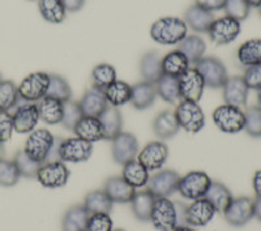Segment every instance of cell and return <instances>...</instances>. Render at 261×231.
<instances>
[{"label":"cell","mask_w":261,"mask_h":231,"mask_svg":"<svg viewBox=\"0 0 261 231\" xmlns=\"http://www.w3.org/2000/svg\"><path fill=\"white\" fill-rule=\"evenodd\" d=\"M140 73L143 76L144 81L155 84L163 76L161 58L157 53L150 51L146 53L140 60Z\"/></svg>","instance_id":"1f68e13d"},{"label":"cell","mask_w":261,"mask_h":231,"mask_svg":"<svg viewBox=\"0 0 261 231\" xmlns=\"http://www.w3.org/2000/svg\"><path fill=\"white\" fill-rule=\"evenodd\" d=\"M196 6H199L200 8L209 11V12H214V11H220L223 9L226 4V0H195Z\"/></svg>","instance_id":"816d5d0a"},{"label":"cell","mask_w":261,"mask_h":231,"mask_svg":"<svg viewBox=\"0 0 261 231\" xmlns=\"http://www.w3.org/2000/svg\"><path fill=\"white\" fill-rule=\"evenodd\" d=\"M157 95L162 98L167 104H176L180 101V90H179V79L176 77H170L163 74L160 80L154 84Z\"/></svg>","instance_id":"8d00e7d4"},{"label":"cell","mask_w":261,"mask_h":231,"mask_svg":"<svg viewBox=\"0 0 261 231\" xmlns=\"http://www.w3.org/2000/svg\"><path fill=\"white\" fill-rule=\"evenodd\" d=\"M21 101V99H20ZM22 102V101H21ZM13 128L18 134H30L36 130L39 122L38 105L30 104V102H22L16 106L15 113L12 114Z\"/></svg>","instance_id":"2e32d148"},{"label":"cell","mask_w":261,"mask_h":231,"mask_svg":"<svg viewBox=\"0 0 261 231\" xmlns=\"http://www.w3.org/2000/svg\"><path fill=\"white\" fill-rule=\"evenodd\" d=\"M13 162L17 166L21 176H25V178L29 179L37 178V174H38L39 169L42 166V163L37 162L36 160L30 158L24 150H20L16 153L15 158H13Z\"/></svg>","instance_id":"7bdbcfd3"},{"label":"cell","mask_w":261,"mask_h":231,"mask_svg":"<svg viewBox=\"0 0 261 231\" xmlns=\"http://www.w3.org/2000/svg\"><path fill=\"white\" fill-rule=\"evenodd\" d=\"M103 191L109 199L118 204H127L130 202L132 197L136 193V188L128 184L122 176H113L105 182Z\"/></svg>","instance_id":"ffe728a7"},{"label":"cell","mask_w":261,"mask_h":231,"mask_svg":"<svg viewBox=\"0 0 261 231\" xmlns=\"http://www.w3.org/2000/svg\"><path fill=\"white\" fill-rule=\"evenodd\" d=\"M216 213V208L205 197H202L188 205L186 212V222L191 227H204L213 219Z\"/></svg>","instance_id":"d6986e66"},{"label":"cell","mask_w":261,"mask_h":231,"mask_svg":"<svg viewBox=\"0 0 261 231\" xmlns=\"http://www.w3.org/2000/svg\"><path fill=\"white\" fill-rule=\"evenodd\" d=\"M257 101H258V104H260V106H261V88L257 90Z\"/></svg>","instance_id":"91938a15"},{"label":"cell","mask_w":261,"mask_h":231,"mask_svg":"<svg viewBox=\"0 0 261 231\" xmlns=\"http://www.w3.org/2000/svg\"><path fill=\"white\" fill-rule=\"evenodd\" d=\"M111 145V154L116 163L125 165L134 161L139 151V142L137 139L129 132H120L116 137H114Z\"/></svg>","instance_id":"9a60e30c"},{"label":"cell","mask_w":261,"mask_h":231,"mask_svg":"<svg viewBox=\"0 0 261 231\" xmlns=\"http://www.w3.org/2000/svg\"><path fill=\"white\" fill-rule=\"evenodd\" d=\"M257 8H258V13H260V16H261V6L257 7Z\"/></svg>","instance_id":"94428289"},{"label":"cell","mask_w":261,"mask_h":231,"mask_svg":"<svg viewBox=\"0 0 261 231\" xmlns=\"http://www.w3.org/2000/svg\"><path fill=\"white\" fill-rule=\"evenodd\" d=\"M178 50L186 55L190 64H196L200 59H202L206 51V45L204 39L199 36H187L178 45Z\"/></svg>","instance_id":"d590c367"},{"label":"cell","mask_w":261,"mask_h":231,"mask_svg":"<svg viewBox=\"0 0 261 231\" xmlns=\"http://www.w3.org/2000/svg\"><path fill=\"white\" fill-rule=\"evenodd\" d=\"M71 172L63 161H50L45 162L37 174V181L46 188H60L68 183Z\"/></svg>","instance_id":"9c48e42d"},{"label":"cell","mask_w":261,"mask_h":231,"mask_svg":"<svg viewBox=\"0 0 261 231\" xmlns=\"http://www.w3.org/2000/svg\"><path fill=\"white\" fill-rule=\"evenodd\" d=\"M205 81L200 72L193 67L188 68L179 77V90L181 101H190L199 104L204 94Z\"/></svg>","instance_id":"5bb4252c"},{"label":"cell","mask_w":261,"mask_h":231,"mask_svg":"<svg viewBox=\"0 0 261 231\" xmlns=\"http://www.w3.org/2000/svg\"><path fill=\"white\" fill-rule=\"evenodd\" d=\"M172 231H197L195 227H191V226L186 225V226H178L175 227Z\"/></svg>","instance_id":"9f6ffc18"},{"label":"cell","mask_w":261,"mask_h":231,"mask_svg":"<svg viewBox=\"0 0 261 231\" xmlns=\"http://www.w3.org/2000/svg\"><path fill=\"white\" fill-rule=\"evenodd\" d=\"M88 231H111L113 230V219L110 214L94 213L90 214L86 225Z\"/></svg>","instance_id":"c3c4849f"},{"label":"cell","mask_w":261,"mask_h":231,"mask_svg":"<svg viewBox=\"0 0 261 231\" xmlns=\"http://www.w3.org/2000/svg\"><path fill=\"white\" fill-rule=\"evenodd\" d=\"M73 131L76 136L92 144L105 140L103 125L97 116H83Z\"/></svg>","instance_id":"7402d4cb"},{"label":"cell","mask_w":261,"mask_h":231,"mask_svg":"<svg viewBox=\"0 0 261 231\" xmlns=\"http://www.w3.org/2000/svg\"><path fill=\"white\" fill-rule=\"evenodd\" d=\"M248 4L251 7H260L261 6V0H247Z\"/></svg>","instance_id":"6f0895ef"},{"label":"cell","mask_w":261,"mask_h":231,"mask_svg":"<svg viewBox=\"0 0 261 231\" xmlns=\"http://www.w3.org/2000/svg\"><path fill=\"white\" fill-rule=\"evenodd\" d=\"M150 37L160 45H179L187 37V25L179 17H162L151 25Z\"/></svg>","instance_id":"6da1fadb"},{"label":"cell","mask_w":261,"mask_h":231,"mask_svg":"<svg viewBox=\"0 0 261 231\" xmlns=\"http://www.w3.org/2000/svg\"><path fill=\"white\" fill-rule=\"evenodd\" d=\"M114 202L109 199V196L105 193L103 190H95L86 195L84 207L90 214L105 213L110 214L113 211Z\"/></svg>","instance_id":"74e56055"},{"label":"cell","mask_w":261,"mask_h":231,"mask_svg":"<svg viewBox=\"0 0 261 231\" xmlns=\"http://www.w3.org/2000/svg\"><path fill=\"white\" fill-rule=\"evenodd\" d=\"M84 116L83 111H81V107L79 102H74L72 99L64 102V111H63V119L62 124L63 127L67 128V130L73 131V128L76 127V124L79 123L81 118Z\"/></svg>","instance_id":"bcb514c9"},{"label":"cell","mask_w":261,"mask_h":231,"mask_svg":"<svg viewBox=\"0 0 261 231\" xmlns=\"http://www.w3.org/2000/svg\"><path fill=\"white\" fill-rule=\"evenodd\" d=\"M50 74L46 72H34L25 77L17 86L18 97L22 102L36 104L47 95Z\"/></svg>","instance_id":"7a4b0ae2"},{"label":"cell","mask_w":261,"mask_h":231,"mask_svg":"<svg viewBox=\"0 0 261 231\" xmlns=\"http://www.w3.org/2000/svg\"><path fill=\"white\" fill-rule=\"evenodd\" d=\"M39 118L46 124L55 125L62 123L63 111H64V102L51 97L42 98L38 104Z\"/></svg>","instance_id":"83f0119b"},{"label":"cell","mask_w":261,"mask_h":231,"mask_svg":"<svg viewBox=\"0 0 261 231\" xmlns=\"http://www.w3.org/2000/svg\"><path fill=\"white\" fill-rule=\"evenodd\" d=\"M55 142V136L46 128H38L32 131L25 142L24 151L30 158L36 160L37 162H47L51 149Z\"/></svg>","instance_id":"3957f363"},{"label":"cell","mask_w":261,"mask_h":231,"mask_svg":"<svg viewBox=\"0 0 261 231\" xmlns=\"http://www.w3.org/2000/svg\"><path fill=\"white\" fill-rule=\"evenodd\" d=\"M13 131V119L12 114L9 111H2L0 110V142H7L12 137Z\"/></svg>","instance_id":"681fc988"},{"label":"cell","mask_w":261,"mask_h":231,"mask_svg":"<svg viewBox=\"0 0 261 231\" xmlns=\"http://www.w3.org/2000/svg\"><path fill=\"white\" fill-rule=\"evenodd\" d=\"M255 217L261 222V199L255 201Z\"/></svg>","instance_id":"11a10c76"},{"label":"cell","mask_w":261,"mask_h":231,"mask_svg":"<svg viewBox=\"0 0 261 231\" xmlns=\"http://www.w3.org/2000/svg\"><path fill=\"white\" fill-rule=\"evenodd\" d=\"M244 116H246L244 130L247 134L255 139L261 137V106H252L247 109Z\"/></svg>","instance_id":"ee69618b"},{"label":"cell","mask_w":261,"mask_h":231,"mask_svg":"<svg viewBox=\"0 0 261 231\" xmlns=\"http://www.w3.org/2000/svg\"><path fill=\"white\" fill-rule=\"evenodd\" d=\"M103 125L105 140H113L122 132L123 128V118L118 107L109 106L101 115L98 116Z\"/></svg>","instance_id":"4dcf8cb0"},{"label":"cell","mask_w":261,"mask_h":231,"mask_svg":"<svg viewBox=\"0 0 261 231\" xmlns=\"http://www.w3.org/2000/svg\"><path fill=\"white\" fill-rule=\"evenodd\" d=\"M212 179L204 171H191L184 176H180L178 192L187 200H199L205 197Z\"/></svg>","instance_id":"8992f818"},{"label":"cell","mask_w":261,"mask_h":231,"mask_svg":"<svg viewBox=\"0 0 261 231\" xmlns=\"http://www.w3.org/2000/svg\"><path fill=\"white\" fill-rule=\"evenodd\" d=\"M20 102L18 89L13 81L2 80L0 81V110L9 111Z\"/></svg>","instance_id":"60d3db41"},{"label":"cell","mask_w":261,"mask_h":231,"mask_svg":"<svg viewBox=\"0 0 261 231\" xmlns=\"http://www.w3.org/2000/svg\"><path fill=\"white\" fill-rule=\"evenodd\" d=\"M155 85L148 81H141L132 86L130 104L136 110H146L155 102L157 98Z\"/></svg>","instance_id":"603a6c76"},{"label":"cell","mask_w":261,"mask_h":231,"mask_svg":"<svg viewBox=\"0 0 261 231\" xmlns=\"http://www.w3.org/2000/svg\"><path fill=\"white\" fill-rule=\"evenodd\" d=\"M223 89V101L226 105L235 107H244L248 101L249 88L242 76L228 77L226 80Z\"/></svg>","instance_id":"ac0fdd59"},{"label":"cell","mask_w":261,"mask_h":231,"mask_svg":"<svg viewBox=\"0 0 261 231\" xmlns=\"http://www.w3.org/2000/svg\"><path fill=\"white\" fill-rule=\"evenodd\" d=\"M150 222L160 231H172L178 226L176 209L174 201L167 197L155 199L154 207L151 211Z\"/></svg>","instance_id":"8fae6325"},{"label":"cell","mask_w":261,"mask_h":231,"mask_svg":"<svg viewBox=\"0 0 261 231\" xmlns=\"http://www.w3.org/2000/svg\"><path fill=\"white\" fill-rule=\"evenodd\" d=\"M213 21V13L200 8V7L196 6V4L191 6L190 8L186 11V13H184V22H186V25L197 33L208 32Z\"/></svg>","instance_id":"cb8c5ba5"},{"label":"cell","mask_w":261,"mask_h":231,"mask_svg":"<svg viewBox=\"0 0 261 231\" xmlns=\"http://www.w3.org/2000/svg\"><path fill=\"white\" fill-rule=\"evenodd\" d=\"M4 154H6V150H4V144L3 142H0V160L4 158Z\"/></svg>","instance_id":"680465c9"},{"label":"cell","mask_w":261,"mask_h":231,"mask_svg":"<svg viewBox=\"0 0 261 231\" xmlns=\"http://www.w3.org/2000/svg\"><path fill=\"white\" fill-rule=\"evenodd\" d=\"M247 86L249 89L258 90L261 88V64L248 67L243 76Z\"/></svg>","instance_id":"f907efd6"},{"label":"cell","mask_w":261,"mask_h":231,"mask_svg":"<svg viewBox=\"0 0 261 231\" xmlns=\"http://www.w3.org/2000/svg\"><path fill=\"white\" fill-rule=\"evenodd\" d=\"M252 186H253V191L256 193V197L257 199H261V170L255 172L252 179Z\"/></svg>","instance_id":"db71d44e"},{"label":"cell","mask_w":261,"mask_h":231,"mask_svg":"<svg viewBox=\"0 0 261 231\" xmlns=\"http://www.w3.org/2000/svg\"><path fill=\"white\" fill-rule=\"evenodd\" d=\"M179 130H180V127H179L175 113L170 111V110L158 114L157 118L153 122V131H154L155 136L160 137L161 140L170 139V137L178 134Z\"/></svg>","instance_id":"484cf974"},{"label":"cell","mask_w":261,"mask_h":231,"mask_svg":"<svg viewBox=\"0 0 261 231\" xmlns=\"http://www.w3.org/2000/svg\"><path fill=\"white\" fill-rule=\"evenodd\" d=\"M154 202L155 197L148 190L135 193V196L130 200V209H132L135 218L141 221V222L150 221L151 211H153Z\"/></svg>","instance_id":"4316f807"},{"label":"cell","mask_w":261,"mask_h":231,"mask_svg":"<svg viewBox=\"0 0 261 231\" xmlns=\"http://www.w3.org/2000/svg\"><path fill=\"white\" fill-rule=\"evenodd\" d=\"M21 175L13 161L2 158L0 160V186L12 187L17 184Z\"/></svg>","instance_id":"f6af8a7d"},{"label":"cell","mask_w":261,"mask_h":231,"mask_svg":"<svg viewBox=\"0 0 261 231\" xmlns=\"http://www.w3.org/2000/svg\"><path fill=\"white\" fill-rule=\"evenodd\" d=\"M205 199L208 200L216 208L217 212L223 213L234 197H232L231 192H230V190H228L225 184L221 183V182L212 181L208 191L205 193Z\"/></svg>","instance_id":"f546056e"},{"label":"cell","mask_w":261,"mask_h":231,"mask_svg":"<svg viewBox=\"0 0 261 231\" xmlns=\"http://www.w3.org/2000/svg\"><path fill=\"white\" fill-rule=\"evenodd\" d=\"M41 16L50 24H62L65 20L67 11L60 0H38Z\"/></svg>","instance_id":"f35d334b"},{"label":"cell","mask_w":261,"mask_h":231,"mask_svg":"<svg viewBox=\"0 0 261 231\" xmlns=\"http://www.w3.org/2000/svg\"><path fill=\"white\" fill-rule=\"evenodd\" d=\"M84 116H99L109 107L103 90L92 86L84 93L81 101L79 102Z\"/></svg>","instance_id":"44dd1931"},{"label":"cell","mask_w":261,"mask_h":231,"mask_svg":"<svg viewBox=\"0 0 261 231\" xmlns=\"http://www.w3.org/2000/svg\"><path fill=\"white\" fill-rule=\"evenodd\" d=\"M106 95L109 106L119 107L130 102V95H132V86L128 83L122 80L114 81L111 85H109L103 90Z\"/></svg>","instance_id":"836d02e7"},{"label":"cell","mask_w":261,"mask_h":231,"mask_svg":"<svg viewBox=\"0 0 261 231\" xmlns=\"http://www.w3.org/2000/svg\"><path fill=\"white\" fill-rule=\"evenodd\" d=\"M93 154V144L80 137H68L60 140L59 160L63 162L80 163L89 160Z\"/></svg>","instance_id":"ba28073f"},{"label":"cell","mask_w":261,"mask_h":231,"mask_svg":"<svg viewBox=\"0 0 261 231\" xmlns=\"http://www.w3.org/2000/svg\"><path fill=\"white\" fill-rule=\"evenodd\" d=\"M175 116L179 127L190 134H197L205 127V114L199 104L190 101H181L175 109Z\"/></svg>","instance_id":"5b68a950"},{"label":"cell","mask_w":261,"mask_h":231,"mask_svg":"<svg viewBox=\"0 0 261 231\" xmlns=\"http://www.w3.org/2000/svg\"><path fill=\"white\" fill-rule=\"evenodd\" d=\"M226 16L235 18L237 21H243L248 17L251 6L247 0H226V4L223 7Z\"/></svg>","instance_id":"7dc6e473"},{"label":"cell","mask_w":261,"mask_h":231,"mask_svg":"<svg viewBox=\"0 0 261 231\" xmlns=\"http://www.w3.org/2000/svg\"><path fill=\"white\" fill-rule=\"evenodd\" d=\"M122 178L134 188H141L148 184L150 175L148 169H145L137 160H134L123 165Z\"/></svg>","instance_id":"e575fe53"},{"label":"cell","mask_w":261,"mask_h":231,"mask_svg":"<svg viewBox=\"0 0 261 231\" xmlns=\"http://www.w3.org/2000/svg\"><path fill=\"white\" fill-rule=\"evenodd\" d=\"M163 74L170 77H179L190 68V62L181 51L174 50L167 53L163 58H161Z\"/></svg>","instance_id":"d4e9b609"},{"label":"cell","mask_w":261,"mask_h":231,"mask_svg":"<svg viewBox=\"0 0 261 231\" xmlns=\"http://www.w3.org/2000/svg\"><path fill=\"white\" fill-rule=\"evenodd\" d=\"M241 29L242 27L239 21L228 16H223L212 22L208 34L213 43H216L217 46H223L234 42L239 36Z\"/></svg>","instance_id":"30bf717a"},{"label":"cell","mask_w":261,"mask_h":231,"mask_svg":"<svg viewBox=\"0 0 261 231\" xmlns=\"http://www.w3.org/2000/svg\"><path fill=\"white\" fill-rule=\"evenodd\" d=\"M179 181H180V175L174 170H161L149 178L146 190L154 196L155 199L169 197L178 191Z\"/></svg>","instance_id":"7c38bea8"},{"label":"cell","mask_w":261,"mask_h":231,"mask_svg":"<svg viewBox=\"0 0 261 231\" xmlns=\"http://www.w3.org/2000/svg\"><path fill=\"white\" fill-rule=\"evenodd\" d=\"M195 68L200 72L205 81V86L218 89L225 85L228 79L227 69L218 58L204 57L195 64Z\"/></svg>","instance_id":"52a82bcc"},{"label":"cell","mask_w":261,"mask_h":231,"mask_svg":"<svg viewBox=\"0 0 261 231\" xmlns=\"http://www.w3.org/2000/svg\"><path fill=\"white\" fill-rule=\"evenodd\" d=\"M169 149L163 141H151L143 148L137 156V161L149 171H155L166 163Z\"/></svg>","instance_id":"e0dca14e"},{"label":"cell","mask_w":261,"mask_h":231,"mask_svg":"<svg viewBox=\"0 0 261 231\" xmlns=\"http://www.w3.org/2000/svg\"><path fill=\"white\" fill-rule=\"evenodd\" d=\"M111 231H124V230H120V228H116V230H111Z\"/></svg>","instance_id":"6125c7cd"},{"label":"cell","mask_w":261,"mask_h":231,"mask_svg":"<svg viewBox=\"0 0 261 231\" xmlns=\"http://www.w3.org/2000/svg\"><path fill=\"white\" fill-rule=\"evenodd\" d=\"M0 81H2V74H0Z\"/></svg>","instance_id":"be15d7a7"},{"label":"cell","mask_w":261,"mask_h":231,"mask_svg":"<svg viewBox=\"0 0 261 231\" xmlns=\"http://www.w3.org/2000/svg\"><path fill=\"white\" fill-rule=\"evenodd\" d=\"M46 97L55 98L62 102L69 101L72 97V89L68 81L60 74H50V85Z\"/></svg>","instance_id":"b9f144b4"},{"label":"cell","mask_w":261,"mask_h":231,"mask_svg":"<svg viewBox=\"0 0 261 231\" xmlns=\"http://www.w3.org/2000/svg\"><path fill=\"white\" fill-rule=\"evenodd\" d=\"M227 223L235 227H241L248 223L255 217V201L249 197H238L232 199L226 211L223 212Z\"/></svg>","instance_id":"4fadbf2b"},{"label":"cell","mask_w":261,"mask_h":231,"mask_svg":"<svg viewBox=\"0 0 261 231\" xmlns=\"http://www.w3.org/2000/svg\"><path fill=\"white\" fill-rule=\"evenodd\" d=\"M90 213L84 205H73L65 212L62 221L63 231H81L86 230Z\"/></svg>","instance_id":"f1b7e54d"},{"label":"cell","mask_w":261,"mask_h":231,"mask_svg":"<svg viewBox=\"0 0 261 231\" xmlns=\"http://www.w3.org/2000/svg\"><path fill=\"white\" fill-rule=\"evenodd\" d=\"M237 58L243 67L261 64V38H253L242 43L238 48Z\"/></svg>","instance_id":"d6a6232c"},{"label":"cell","mask_w":261,"mask_h":231,"mask_svg":"<svg viewBox=\"0 0 261 231\" xmlns=\"http://www.w3.org/2000/svg\"><path fill=\"white\" fill-rule=\"evenodd\" d=\"M212 116L216 127L225 134H238L244 130L246 116L239 107L221 105L214 110Z\"/></svg>","instance_id":"277c9868"},{"label":"cell","mask_w":261,"mask_h":231,"mask_svg":"<svg viewBox=\"0 0 261 231\" xmlns=\"http://www.w3.org/2000/svg\"><path fill=\"white\" fill-rule=\"evenodd\" d=\"M116 81V71L111 64L101 63L95 65L92 71V83L93 86L98 89L105 90L109 85Z\"/></svg>","instance_id":"ab89813d"},{"label":"cell","mask_w":261,"mask_h":231,"mask_svg":"<svg viewBox=\"0 0 261 231\" xmlns=\"http://www.w3.org/2000/svg\"><path fill=\"white\" fill-rule=\"evenodd\" d=\"M81 231H88V230H81Z\"/></svg>","instance_id":"e7e4bbea"},{"label":"cell","mask_w":261,"mask_h":231,"mask_svg":"<svg viewBox=\"0 0 261 231\" xmlns=\"http://www.w3.org/2000/svg\"><path fill=\"white\" fill-rule=\"evenodd\" d=\"M67 12H77L83 8L85 0H60Z\"/></svg>","instance_id":"f5cc1de1"}]
</instances>
